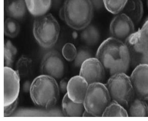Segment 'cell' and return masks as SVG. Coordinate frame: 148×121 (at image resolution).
Listing matches in <instances>:
<instances>
[{"label": "cell", "mask_w": 148, "mask_h": 121, "mask_svg": "<svg viewBox=\"0 0 148 121\" xmlns=\"http://www.w3.org/2000/svg\"><path fill=\"white\" fill-rule=\"evenodd\" d=\"M96 58L110 76L127 73L131 67L129 50L124 42L113 37L108 38L99 47Z\"/></svg>", "instance_id": "6da1fadb"}, {"label": "cell", "mask_w": 148, "mask_h": 121, "mask_svg": "<svg viewBox=\"0 0 148 121\" xmlns=\"http://www.w3.org/2000/svg\"><path fill=\"white\" fill-rule=\"evenodd\" d=\"M30 93L35 105L48 108L54 106L57 102L59 95V85L53 77L40 75L32 83Z\"/></svg>", "instance_id": "7a4b0ae2"}, {"label": "cell", "mask_w": 148, "mask_h": 121, "mask_svg": "<svg viewBox=\"0 0 148 121\" xmlns=\"http://www.w3.org/2000/svg\"><path fill=\"white\" fill-rule=\"evenodd\" d=\"M93 9L90 0H66L63 17L71 28L78 30L84 29L92 20Z\"/></svg>", "instance_id": "3957f363"}, {"label": "cell", "mask_w": 148, "mask_h": 121, "mask_svg": "<svg viewBox=\"0 0 148 121\" xmlns=\"http://www.w3.org/2000/svg\"><path fill=\"white\" fill-rule=\"evenodd\" d=\"M124 43L129 51L131 67L134 69L139 65H148V19Z\"/></svg>", "instance_id": "277c9868"}, {"label": "cell", "mask_w": 148, "mask_h": 121, "mask_svg": "<svg viewBox=\"0 0 148 121\" xmlns=\"http://www.w3.org/2000/svg\"><path fill=\"white\" fill-rule=\"evenodd\" d=\"M60 32V26L51 14L37 17L33 26V33L36 40L45 48L52 47L56 44Z\"/></svg>", "instance_id": "5b68a950"}, {"label": "cell", "mask_w": 148, "mask_h": 121, "mask_svg": "<svg viewBox=\"0 0 148 121\" xmlns=\"http://www.w3.org/2000/svg\"><path fill=\"white\" fill-rule=\"evenodd\" d=\"M105 85L111 100L125 109L135 97L130 77L126 73H119L110 76Z\"/></svg>", "instance_id": "8992f818"}, {"label": "cell", "mask_w": 148, "mask_h": 121, "mask_svg": "<svg viewBox=\"0 0 148 121\" xmlns=\"http://www.w3.org/2000/svg\"><path fill=\"white\" fill-rule=\"evenodd\" d=\"M112 100L105 84L94 83L88 86L83 103L86 110L95 117H102Z\"/></svg>", "instance_id": "52a82bcc"}, {"label": "cell", "mask_w": 148, "mask_h": 121, "mask_svg": "<svg viewBox=\"0 0 148 121\" xmlns=\"http://www.w3.org/2000/svg\"><path fill=\"white\" fill-rule=\"evenodd\" d=\"M107 72L102 64L96 58L86 60L80 67L79 75L89 85L94 83L104 84Z\"/></svg>", "instance_id": "ba28073f"}, {"label": "cell", "mask_w": 148, "mask_h": 121, "mask_svg": "<svg viewBox=\"0 0 148 121\" xmlns=\"http://www.w3.org/2000/svg\"><path fill=\"white\" fill-rule=\"evenodd\" d=\"M20 75L11 67L4 68V106L11 104L18 99L20 87Z\"/></svg>", "instance_id": "9c48e42d"}, {"label": "cell", "mask_w": 148, "mask_h": 121, "mask_svg": "<svg viewBox=\"0 0 148 121\" xmlns=\"http://www.w3.org/2000/svg\"><path fill=\"white\" fill-rule=\"evenodd\" d=\"M135 96L145 101L148 99V65L142 64L134 69L130 77Z\"/></svg>", "instance_id": "30bf717a"}, {"label": "cell", "mask_w": 148, "mask_h": 121, "mask_svg": "<svg viewBox=\"0 0 148 121\" xmlns=\"http://www.w3.org/2000/svg\"><path fill=\"white\" fill-rule=\"evenodd\" d=\"M110 30L112 37L125 42L135 32L134 23L128 16L122 13L112 20Z\"/></svg>", "instance_id": "8fae6325"}, {"label": "cell", "mask_w": 148, "mask_h": 121, "mask_svg": "<svg viewBox=\"0 0 148 121\" xmlns=\"http://www.w3.org/2000/svg\"><path fill=\"white\" fill-rule=\"evenodd\" d=\"M64 66L60 54L56 51L46 54L42 60L41 71L43 75L55 79L61 78L64 74Z\"/></svg>", "instance_id": "7c38bea8"}, {"label": "cell", "mask_w": 148, "mask_h": 121, "mask_svg": "<svg viewBox=\"0 0 148 121\" xmlns=\"http://www.w3.org/2000/svg\"><path fill=\"white\" fill-rule=\"evenodd\" d=\"M89 84L80 75L73 77L68 81L67 94L70 99L77 103H83Z\"/></svg>", "instance_id": "4fadbf2b"}, {"label": "cell", "mask_w": 148, "mask_h": 121, "mask_svg": "<svg viewBox=\"0 0 148 121\" xmlns=\"http://www.w3.org/2000/svg\"><path fill=\"white\" fill-rule=\"evenodd\" d=\"M27 9L25 0H4V10L6 15L14 19L23 18Z\"/></svg>", "instance_id": "5bb4252c"}, {"label": "cell", "mask_w": 148, "mask_h": 121, "mask_svg": "<svg viewBox=\"0 0 148 121\" xmlns=\"http://www.w3.org/2000/svg\"><path fill=\"white\" fill-rule=\"evenodd\" d=\"M62 108L63 114L66 116L83 117L85 108L83 103H77L70 99L67 93L63 97L62 102Z\"/></svg>", "instance_id": "9a60e30c"}, {"label": "cell", "mask_w": 148, "mask_h": 121, "mask_svg": "<svg viewBox=\"0 0 148 121\" xmlns=\"http://www.w3.org/2000/svg\"><path fill=\"white\" fill-rule=\"evenodd\" d=\"M25 2L29 12L36 17L47 14L52 3V0H25Z\"/></svg>", "instance_id": "2e32d148"}, {"label": "cell", "mask_w": 148, "mask_h": 121, "mask_svg": "<svg viewBox=\"0 0 148 121\" xmlns=\"http://www.w3.org/2000/svg\"><path fill=\"white\" fill-rule=\"evenodd\" d=\"M124 13L132 19L133 23H138L143 15V5L141 0H129L125 8Z\"/></svg>", "instance_id": "e0dca14e"}, {"label": "cell", "mask_w": 148, "mask_h": 121, "mask_svg": "<svg viewBox=\"0 0 148 121\" xmlns=\"http://www.w3.org/2000/svg\"><path fill=\"white\" fill-rule=\"evenodd\" d=\"M129 117H148L146 102L135 96L126 108Z\"/></svg>", "instance_id": "ac0fdd59"}, {"label": "cell", "mask_w": 148, "mask_h": 121, "mask_svg": "<svg viewBox=\"0 0 148 121\" xmlns=\"http://www.w3.org/2000/svg\"><path fill=\"white\" fill-rule=\"evenodd\" d=\"M81 37L84 42L89 46H94L97 44L99 41V32L94 26H89L84 29Z\"/></svg>", "instance_id": "d6986e66"}, {"label": "cell", "mask_w": 148, "mask_h": 121, "mask_svg": "<svg viewBox=\"0 0 148 121\" xmlns=\"http://www.w3.org/2000/svg\"><path fill=\"white\" fill-rule=\"evenodd\" d=\"M102 117H129L125 108L115 101H111L105 109Z\"/></svg>", "instance_id": "ffe728a7"}, {"label": "cell", "mask_w": 148, "mask_h": 121, "mask_svg": "<svg viewBox=\"0 0 148 121\" xmlns=\"http://www.w3.org/2000/svg\"><path fill=\"white\" fill-rule=\"evenodd\" d=\"M16 53V48L12 42L9 40L5 41L4 46V67L11 68Z\"/></svg>", "instance_id": "44dd1931"}, {"label": "cell", "mask_w": 148, "mask_h": 121, "mask_svg": "<svg viewBox=\"0 0 148 121\" xmlns=\"http://www.w3.org/2000/svg\"><path fill=\"white\" fill-rule=\"evenodd\" d=\"M129 0H103L104 6L110 12L117 14L122 12Z\"/></svg>", "instance_id": "7402d4cb"}, {"label": "cell", "mask_w": 148, "mask_h": 121, "mask_svg": "<svg viewBox=\"0 0 148 121\" xmlns=\"http://www.w3.org/2000/svg\"><path fill=\"white\" fill-rule=\"evenodd\" d=\"M20 31L19 24L15 19L9 18L4 22V33L9 37L14 38L18 35Z\"/></svg>", "instance_id": "603a6c76"}, {"label": "cell", "mask_w": 148, "mask_h": 121, "mask_svg": "<svg viewBox=\"0 0 148 121\" xmlns=\"http://www.w3.org/2000/svg\"><path fill=\"white\" fill-rule=\"evenodd\" d=\"M63 56L66 60L72 61L76 58L77 52L74 45L71 43H67L64 45L62 50Z\"/></svg>", "instance_id": "cb8c5ba5"}, {"label": "cell", "mask_w": 148, "mask_h": 121, "mask_svg": "<svg viewBox=\"0 0 148 121\" xmlns=\"http://www.w3.org/2000/svg\"><path fill=\"white\" fill-rule=\"evenodd\" d=\"M32 60L27 58L22 57L21 58L17 63V70L20 75L23 76L27 74L31 67Z\"/></svg>", "instance_id": "d4e9b609"}, {"label": "cell", "mask_w": 148, "mask_h": 121, "mask_svg": "<svg viewBox=\"0 0 148 121\" xmlns=\"http://www.w3.org/2000/svg\"><path fill=\"white\" fill-rule=\"evenodd\" d=\"M90 52L88 50H83L77 53L75 60L76 65L78 66L81 67L82 64L86 60L92 57Z\"/></svg>", "instance_id": "484cf974"}, {"label": "cell", "mask_w": 148, "mask_h": 121, "mask_svg": "<svg viewBox=\"0 0 148 121\" xmlns=\"http://www.w3.org/2000/svg\"><path fill=\"white\" fill-rule=\"evenodd\" d=\"M18 104V99L11 104L4 107V117L9 116L11 115L16 109Z\"/></svg>", "instance_id": "4316f807"}, {"label": "cell", "mask_w": 148, "mask_h": 121, "mask_svg": "<svg viewBox=\"0 0 148 121\" xmlns=\"http://www.w3.org/2000/svg\"><path fill=\"white\" fill-rule=\"evenodd\" d=\"M93 8L96 10H100L103 7V0H90Z\"/></svg>", "instance_id": "83f0119b"}, {"label": "cell", "mask_w": 148, "mask_h": 121, "mask_svg": "<svg viewBox=\"0 0 148 121\" xmlns=\"http://www.w3.org/2000/svg\"><path fill=\"white\" fill-rule=\"evenodd\" d=\"M68 82H67V80L65 79L62 80L60 82V86L61 89H62V90H66L67 86V84H68Z\"/></svg>", "instance_id": "f1b7e54d"}, {"label": "cell", "mask_w": 148, "mask_h": 121, "mask_svg": "<svg viewBox=\"0 0 148 121\" xmlns=\"http://www.w3.org/2000/svg\"><path fill=\"white\" fill-rule=\"evenodd\" d=\"M83 117H95V116L92 114L85 110L83 113Z\"/></svg>", "instance_id": "f546056e"}, {"label": "cell", "mask_w": 148, "mask_h": 121, "mask_svg": "<svg viewBox=\"0 0 148 121\" xmlns=\"http://www.w3.org/2000/svg\"><path fill=\"white\" fill-rule=\"evenodd\" d=\"M145 102H146L147 106V109H148V99L146 100H145Z\"/></svg>", "instance_id": "4dcf8cb0"}, {"label": "cell", "mask_w": 148, "mask_h": 121, "mask_svg": "<svg viewBox=\"0 0 148 121\" xmlns=\"http://www.w3.org/2000/svg\"><path fill=\"white\" fill-rule=\"evenodd\" d=\"M147 7L148 9V0H147Z\"/></svg>", "instance_id": "1f68e13d"}, {"label": "cell", "mask_w": 148, "mask_h": 121, "mask_svg": "<svg viewBox=\"0 0 148 121\" xmlns=\"http://www.w3.org/2000/svg\"><path fill=\"white\" fill-rule=\"evenodd\" d=\"M146 19H148V17H147V18H146Z\"/></svg>", "instance_id": "d6a6232c"}, {"label": "cell", "mask_w": 148, "mask_h": 121, "mask_svg": "<svg viewBox=\"0 0 148 121\" xmlns=\"http://www.w3.org/2000/svg\"></svg>", "instance_id": "836d02e7"}]
</instances>
